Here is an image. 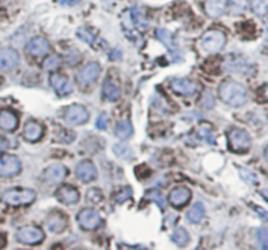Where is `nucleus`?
Wrapping results in <instances>:
<instances>
[{
	"mask_svg": "<svg viewBox=\"0 0 268 250\" xmlns=\"http://www.w3.org/2000/svg\"><path fill=\"white\" fill-rule=\"evenodd\" d=\"M20 63V57L16 50L11 48L0 49V69L3 71H11Z\"/></svg>",
	"mask_w": 268,
	"mask_h": 250,
	"instance_id": "obj_11",
	"label": "nucleus"
},
{
	"mask_svg": "<svg viewBox=\"0 0 268 250\" xmlns=\"http://www.w3.org/2000/svg\"><path fill=\"white\" fill-rule=\"evenodd\" d=\"M102 93L103 97L107 100V101H117V100L121 97V90H119V86L114 83L110 79H106L102 86Z\"/></svg>",
	"mask_w": 268,
	"mask_h": 250,
	"instance_id": "obj_22",
	"label": "nucleus"
},
{
	"mask_svg": "<svg viewBox=\"0 0 268 250\" xmlns=\"http://www.w3.org/2000/svg\"><path fill=\"white\" fill-rule=\"evenodd\" d=\"M131 20L133 21V27L142 28V29H147L148 28V20L145 18L144 12H142L139 8L131 9Z\"/></svg>",
	"mask_w": 268,
	"mask_h": 250,
	"instance_id": "obj_24",
	"label": "nucleus"
},
{
	"mask_svg": "<svg viewBox=\"0 0 268 250\" xmlns=\"http://www.w3.org/2000/svg\"><path fill=\"white\" fill-rule=\"evenodd\" d=\"M228 144L232 152L246 153L251 147V138L249 132L241 128H232L228 132Z\"/></svg>",
	"mask_w": 268,
	"mask_h": 250,
	"instance_id": "obj_3",
	"label": "nucleus"
},
{
	"mask_svg": "<svg viewBox=\"0 0 268 250\" xmlns=\"http://www.w3.org/2000/svg\"><path fill=\"white\" fill-rule=\"evenodd\" d=\"M64 119L70 125H83L88 122L89 113L83 105H71L65 110Z\"/></svg>",
	"mask_w": 268,
	"mask_h": 250,
	"instance_id": "obj_8",
	"label": "nucleus"
},
{
	"mask_svg": "<svg viewBox=\"0 0 268 250\" xmlns=\"http://www.w3.org/2000/svg\"><path fill=\"white\" fill-rule=\"evenodd\" d=\"M114 152L119 156V157L127 158V160L132 156V152H131V149L127 146H122V144H117V146L114 147Z\"/></svg>",
	"mask_w": 268,
	"mask_h": 250,
	"instance_id": "obj_36",
	"label": "nucleus"
},
{
	"mask_svg": "<svg viewBox=\"0 0 268 250\" xmlns=\"http://www.w3.org/2000/svg\"><path fill=\"white\" fill-rule=\"evenodd\" d=\"M213 105H215V99H213L211 93H207L203 97V100H202V106H203L204 109H211Z\"/></svg>",
	"mask_w": 268,
	"mask_h": 250,
	"instance_id": "obj_39",
	"label": "nucleus"
},
{
	"mask_svg": "<svg viewBox=\"0 0 268 250\" xmlns=\"http://www.w3.org/2000/svg\"><path fill=\"white\" fill-rule=\"evenodd\" d=\"M77 37L83 39L84 42H86L88 45H93V42L96 39L95 33H92V30H89L88 28H80L77 30Z\"/></svg>",
	"mask_w": 268,
	"mask_h": 250,
	"instance_id": "obj_32",
	"label": "nucleus"
},
{
	"mask_svg": "<svg viewBox=\"0 0 268 250\" xmlns=\"http://www.w3.org/2000/svg\"><path fill=\"white\" fill-rule=\"evenodd\" d=\"M68 226V217L63 212L55 211L48 217V228L53 233L64 232Z\"/></svg>",
	"mask_w": 268,
	"mask_h": 250,
	"instance_id": "obj_17",
	"label": "nucleus"
},
{
	"mask_svg": "<svg viewBox=\"0 0 268 250\" xmlns=\"http://www.w3.org/2000/svg\"><path fill=\"white\" fill-rule=\"evenodd\" d=\"M241 174L246 182H250V184H256L258 182L256 181V176L253 172H250V170H241Z\"/></svg>",
	"mask_w": 268,
	"mask_h": 250,
	"instance_id": "obj_40",
	"label": "nucleus"
},
{
	"mask_svg": "<svg viewBox=\"0 0 268 250\" xmlns=\"http://www.w3.org/2000/svg\"><path fill=\"white\" fill-rule=\"evenodd\" d=\"M225 43H227V36L217 29H211L206 32L200 39L203 50L211 54H216L222 50Z\"/></svg>",
	"mask_w": 268,
	"mask_h": 250,
	"instance_id": "obj_4",
	"label": "nucleus"
},
{
	"mask_svg": "<svg viewBox=\"0 0 268 250\" xmlns=\"http://www.w3.org/2000/svg\"><path fill=\"white\" fill-rule=\"evenodd\" d=\"M17 241L25 245H38L44 240V233L36 225L23 226L16 233Z\"/></svg>",
	"mask_w": 268,
	"mask_h": 250,
	"instance_id": "obj_5",
	"label": "nucleus"
},
{
	"mask_svg": "<svg viewBox=\"0 0 268 250\" xmlns=\"http://www.w3.org/2000/svg\"><path fill=\"white\" fill-rule=\"evenodd\" d=\"M262 195L265 198V200H267V202H268V193H267V191H264V193H262Z\"/></svg>",
	"mask_w": 268,
	"mask_h": 250,
	"instance_id": "obj_48",
	"label": "nucleus"
},
{
	"mask_svg": "<svg viewBox=\"0 0 268 250\" xmlns=\"http://www.w3.org/2000/svg\"><path fill=\"white\" fill-rule=\"evenodd\" d=\"M227 9V0H206L204 11L212 18L220 17Z\"/></svg>",
	"mask_w": 268,
	"mask_h": 250,
	"instance_id": "obj_21",
	"label": "nucleus"
},
{
	"mask_svg": "<svg viewBox=\"0 0 268 250\" xmlns=\"http://www.w3.org/2000/svg\"><path fill=\"white\" fill-rule=\"evenodd\" d=\"M7 245V235L3 232H0V249L6 247Z\"/></svg>",
	"mask_w": 268,
	"mask_h": 250,
	"instance_id": "obj_42",
	"label": "nucleus"
},
{
	"mask_svg": "<svg viewBox=\"0 0 268 250\" xmlns=\"http://www.w3.org/2000/svg\"><path fill=\"white\" fill-rule=\"evenodd\" d=\"M173 241L180 246H185L190 242V235L185 228H177L173 233Z\"/></svg>",
	"mask_w": 268,
	"mask_h": 250,
	"instance_id": "obj_27",
	"label": "nucleus"
},
{
	"mask_svg": "<svg viewBox=\"0 0 268 250\" xmlns=\"http://www.w3.org/2000/svg\"><path fill=\"white\" fill-rule=\"evenodd\" d=\"M196 134H197V137L202 138V139H203L204 142H207V143L215 144V138H213V132H212V130H211V127H209V126H199Z\"/></svg>",
	"mask_w": 268,
	"mask_h": 250,
	"instance_id": "obj_30",
	"label": "nucleus"
},
{
	"mask_svg": "<svg viewBox=\"0 0 268 250\" xmlns=\"http://www.w3.org/2000/svg\"><path fill=\"white\" fill-rule=\"evenodd\" d=\"M60 62H62L60 57H58V55H50V57L43 62V69L46 70V71H53V70L59 67Z\"/></svg>",
	"mask_w": 268,
	"mask_h": 250,
	"instance_id": "obj_33",
	"label": "nucleus"
},
{
	"mask_svg": "<svg viewBox=\"0 0 268 250\" xmlns=\"http://www.w3.org/2000/svg\"><path fill=\"white\" fill-rule=\"evenodd\" d=\"M67 168L62 164H53L48 167L42 173V181L48 185H55L62 182L67 177Z\"/></svg>",
	"mask_w": 268,
	"mask_h": 250,
	"instance_id": "obj_7",
	"label": "nucleus"
},
{
	"mask_svg": "<svg viewBox=\"0 0 268 250\" xmlns=\"http://www.w3.org/2000/svg\"><path fill=\"white\" fill-rule=\"evenodd\" d=\"M100 74H101L100 64L96 62L89 63V64H86V66L84 67L79 74H77L76 76L77 83L81 84V85H89V84L95 83V81L97 80Z\"/></svg>",
	"mask_w": 268,
	"mask_h": 250,
	"instance_id": "obj_10",
	"label": "nucleus"
},
{
	"mask_svg": "<svg viewBox=\"0 0 268 250\" xmlns=\"http://www.w3.org/2000/svg\"><path fill=\"white\" fill-rule=\"evenodd\" d=\"M80 0H59L60 4H64V6H75V4L79 3Z\"/></svg>",
	"mask_w": 268,
	"mask_h": 250,
	"instance_id": "obj_43",
	"label": "nucleus"
},
{
	"mask_svg": "<svg viewBox=\"0 0 268 250\" xmlns=\"http://www.w3.org/2000/svg\"><path fill=\"white\" fill-rule=\"evenodd\" d=\"M77 221L79 225L85 231H93L97 230L98 226L102 223V219L98 215L97 211L92 209H85L77 215Z\"/></svg>",
	"mask_w": 268,
	"mask_h": 250,
	"instance_id": "obj_6",
	"label": "nucleus"
},
{
	"mask_svg": "<svg viewBox=\"0 0 268 250\" xmlns=\"http://www.w3.org/2000/svg\"><path fill=\"white\" fill-rule=\"evenodd\" d=\"M76 176L79 179L88 184V182L95 181V179L97 178V169H96L95 164H93L92 161L84 160L77 164Z\"/></svg>",
	"mask_w": 268,
	"mask_h": 250,
	"instance_id": "obj_14",
	"label": "nucleus"
},
{
	"mask_svg": "<svg viewBox=\"0 0 268 250\" xmlns=\"http://www.w3.org/2000/svg\"><path fill=\"white\" fill-rule=\"evenodd\" d=\"M97 127L100 130H105L107 127V117L106 114H101L97 119Z\"/></svg>",
	"mask_w": 268,
	"mask_h": 250,
	"instance_id": "obj_41",
	"label": "nucleus"
},
{
	"mask_svg": "<svg viewBox=\"0 0 268 250\" xmlns=\"http://www.w3.org/2000/svg\"><path fill=\"white\" fill-rule=\"evenodd\" d=\"M264 38L268 41V24L265 25V28H264Z\"/></svg>",
	"mask_w": 268,
	"mask_h": 250,
	"instance_id": "obj_46",
	"label": "nucleus"
},
{
	"mask_svg": "<svg viewBox=\"0 0 268 250\" xmlns=\"http://www.w3.org/2000/svg\"><path fill=\"white\" fill-rule=\"evenodd\" d=\"M173 92L182 96H191L197 92V84L189 79H174L170 83Z\"/></svg>",
	"mask_w": 268,
	"mask_h": 250,
	"instance_id": "obj_15",
	"label": "nucleus"
},
{
	"mask_svg": "<svg viewBox=\"0 0 268 250\" xmlns=\"http://www.w3.org/2000/svg\"><path fill=\"white\" fill-rule=\"evenodd\" d=\"M249 6V0H230L229 8L233 15H241L246 11Z\"/></svg>",
	"mask_w": 268,
	"mask_h": 250,
	"instance_id": "obj_29",
	"label": "nucleus"
},
{
	"mask_svg": "<svg viewBox=\"0 0 268 250\" xmlns=\"http://www.w3.org/2000/svg\"><path fill=\"white\" fill-rule=\"evenodd\" d=\"M264 158L268 161V147L265 148V151H264Z\"/></svg>",
	"mask_w": 268,
	"mask_h": 250,
	"instance_id": "obj_47",
	"label": "nucleus"
},
{
	"mask_svg": "<svg viewBox=\"0 0 268 250\" xmlns=\"http://www.w3.org/2000/svg\"><path fill=\"white\" fill-rule=\"evenodd\" d=\"M6 147H7L6 140H0V151H3V149H6Z\"/></svg>",
	"mask_w": 268,
	"mask_h": 250,
	"instance_id": "obj_45",
	"label": "nucleus"
},
{
	"mask_svg": "<svg viewBox=\"0 0 268 250\" xmlns=\"http://www.w3.org/2000/svg\"><path fill=\"white\" fill-rule=\"evenodd\" d=\"M50 43L43 37H34L32 41L28 43V53L34 58H42L46 54L50 53Z\"/></svg>",
	"mask_w": 268,
	"mask_h": 250,
	"instance_id": "obj_12",
	"label": "nucleus"
},
{
	"mask_svg": "<svg viewBox=\"0 0 268 250\" xmlns=\"http://www.w3.org/2000/svg\"><path fill=\"white\" fill-rule=\"evenodd\" d=\"M50 85L53 86V89L55 90L58 95L63 96V97L71 95L72 90H74L72 84L68 81V79L58 74H54L50 76Z\"/></svg>",
	"mask_w": 268,
	"mask_h": 250,
	"instance_id": "obj_16",
	"label": "nucleus"
},
{
	"mask_svg": "<svg viewBox=\"0 0 268 250\" xmlns=\"http://www.w3.org/2000/svg\"><path fill=\"white\" fill-rule=\"evenodd\" d=\"M133 130L132 126H131L130 122H121L117 125V128H115V134L117 137L121 138V139H128V138L132 135Z\"/></svg>",
	"mask_w": 268,
	"mask_h": 250,
	"instance_id": "obj_28",
	"label": "nucleus"
},
{
	"mask_svg": "<svg viewBox=\"0 0 268 250\" xmlns=\"http://www.w3.org/2000/svg\"><path fill=\"white\" fill-rule=\"evenodd\" d=\"M145 198H147V199H149V200H153V202H156L161 210H164L166 207L165 198L162 197V194L160 193L159 190L148 191V193L145 194Z\"/></svg>",
	"mask_w": 268,
	"mask_h": 250,
	"instance_id": "obj_31",
	"label": "nucleus"
},
{
	"mask_svg": "<svg viewBox=\"0 0 268 250\" xmlns=\"http://www.w3.org/2000/svg\"><path fill=\"white\" fill-rule=\"evenodd\" d=\"M204 215H206L204 206L202 203H195L191 209L189 210V212H187V219L191 223H199L204 217Z\"/></svg>",
	"mask_w": 268,
	"mask_h": 250,
	"instance_id": "obj_23",
	"label": "nucleus"
},
{
	"mask_svg": "<svg viewBox=\"0 0 268 250\" xmlns=\"http://www.w3.org/2000/svg\"><path fill=\"white\" fill-rule=\"evenodd\" d=\"M191 199V191L187 188H177L174 189L169 195V202L175 209H182Z\"/></svg>",
	"mask_w": 268,
	"mask_h": 250,
	"instance_id": "obj_18",
	"label": "nucleus"
},
{
	"mask_svg": "<svg viewBox=\"0 0 268 250\" xmlns=\"http://www.w3.org/2000/svg\"><path fill=\"white\" fill-rule=\"evenodd\" d=\"M157 38H159L170 51L177 50V45H175V42H174L173 36H171V33H169L168 30L165 29L157 30Z\"/></svg>",
	"mask_w": 268,
	"mask_h": 250,
	"instance_id": "obj_25",
	"label": "nucleus"
},
{
	"mask_svg": "<svg viewBox=\"0 0 268 250\" xmlns=\"http://www.w3.org/2000/svg\"><path fill=\"white\" fill-rule=\"evenodd\" d=\"M251 9L256 16L263 17L268 15V0H251Z\"/></svg>",
	"mask_w": 268,
	"mask_h": 250,
	"instance_id": "obj_26",
	"label": "nucleus"
},
{
	"mask_svg": "<svg viewBox=\"0 0 268 250\" xmlns=\"http://www.w3.org/2000/svg\"><path fill=\"white\" fill-rule=\"evenodd\" d=\"M36 198L37 194L30 189H12V190H7L2 195V200L13 207L32 204Z\"/></svg>",
	"mask_w": 268,
	"mask_h": 250,
	"instance_id": "obj_2",
	"label": "nucleus"
},
{
	"mask_svg": "<svg viewBox=\"0 0 268 250\" xmlns=\"http://www.w3.org/2000/svg\"><path fill=\"white\" fill-rule=\"evenodd\" d=\"M56 198L63 204H76L80 199V193L76 188H74L71 185H63L56 191Z\"/></svg>",
	"mask_w": 268,
	"mask_h": 250,
	"instance_id": "obj_13",
	"label": "nucleus"
},
{
	"mask_svg": "<svg viewBox=\"0 0 268 250\" xmlns=\"http://www.w3.org/2000/svg\"><path fill=\"white\" fill-rule=\"evenodd\" d=\"M131 197H132V190H131V188L121 189L118 193L115 194V202L123 203V202H126L127 199H130Z\"/></svg>",
	"mask_w": 268,
	"mask_h": 250,
	"instance_id": "obj_35",
	"label": "nucleus"
},
{
	"mask_svg": "<svg viewBox=\"0 0 268 250\" xmlns=\"http://www.w3.org/2000/svg\"><path fill=\"white\" fill-rule=\"evenodd\" d=\"M86 198H88L89 202H93L95 204H98V203L103 199V195L98 189H91V190L88 191V194H86Z\"/></svg>",
	"mask_w": 268,
	"mask_h": 250,
	"instance_id": "obj_37",
	"label": "nucleus"
},
{
	"mask_svg": "<svg viewBox=\"0 0 268 250\" xmlns=\"http://www.w3.org/2000/svg\"><path fill=\"white\" fill-rule=\"evenodd\" d=\"M0 83H2V76H0Z\"/></svg>",
	"mask_w": 268,
	"mask_h": 250,
	"instance_id": "obj_49",
	"label": "nucleus"
},
{
	"mask_svg": "<svg viewBox=\"0 0 268 250\" xmlns=\"http://www.w3.org/2000/svg\"><path fill=\"white\" fill-rule=\"evenodd\" d=\"M17 126H18L17 114L13 113L12 110H8V109L0 110V128H2V130L12 132L17 128Z\"/></svg>",
	"mask_w": 268,
	"mask_h": 250,
	"instance_id": "obj_19",
	"label": "nucleus"
},
{
	"mask_svg": "<svg viewBox=\"0 0 268 250\" xmlns=\"http://www.w3.org/2000/svg\"><path fill=\"white\" fill-rule=\"evenodd\" d=\"M21 170V163L16 156L4 155L0 158V176L13 177Z\"/></svg>",
	"mask_w": 268,
	"mask_h": 250,
	"instance_id": "obj_9",
	"label": "nucleus"
},
{
	"mask_svg": "<svg viewBox=\"0 0 268 250\" xmlns=\"http://www.w3.org/2000/svg\"><path fill=\"white\" fill-rule=\"evenodd\" d=\"M218 96L225 104L233 107L243 106L248 102V90L242 84L233 80H227L218 88Z\"/></svg>",
	"mask_w": 268,
	"mask_h": 250,
	"instance_id": "obj_1",
	"label": "nucleus"
},
{
	"mask_svg": "<svg viewBox=\"0 0 268 250\" xmlns=\"http://www.w3.org/2000/svg\"><path fill=\"white\" fill-rule=\"evenodd\" d=\"M255 210H256V212H258V214H259L260 216L263 217V219H265V220H268V214L264 211V210L259 209V207H255Z\"/></svg>",
	"mask_w": 268,
	"mask_h": 250,
	"instance_id": "obj_44",
	"label": "nucleus"
},
{
	"mask_svg": "<svg viewBox=\"0 0 268 250\" xmlns=\"http://www.w3.org/2000/svg\"><path fill=\"white\" fill-rule=\"evenodd\" d=\"M44 134V128L41 123L36 122V121H30L25 125L24 127V138L28 142H38Z\"/></svg>",
	"mask_w": 268,
	"mask_h": 250,
	"instance_id": "obj_20",
	"label": "nucleus"
},
{
	"mask_svg": "<svg viewBox=\"0 0 268 250\" xmlns=\"http://www.w3.org/2000/svg\"><path fill=\"white\" fill-rule=\"evenodd\" d=\"M258 99L262 102H268V84H263L258 89Z\"/></svg>",
	"mask_w": 268,
	"mask_h": 250,
	"instance_id": "obj_38",
	"label": "nucleus"
},
{
	"mask_svg": "<svg viewBox=\"0 0 268 250\" xmlns=\"http://www.w3.org/2000/svg\"><path fill=\"white\" fill-rule=\"evenodd\" d=\"M256 240L259 242V246L262 249H268V232L264 228H259L256 231Z\"/></svg>",
	"mask_w": 268,
	"mask_h": 250,
	"instance_id": "obj_34",
	"label": "nucleus"
}]
</instances>
